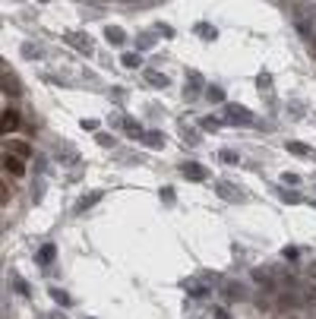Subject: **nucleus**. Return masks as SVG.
<instances>
[{"label":"nucleus","instance_id":"8","mask_svg":"<svg viewBox=\"0 0 316 319\" xmlns=\"http://www.w3.org/2000/svg\"><path fill=\"white\" fill-rule=\"evenodd\" d=\"M288 152H291V155H297V158H303V161H307V158H316V152H313L307 143H297V139H291V143H288Z\"/></svg>","mask_w":316,"mask_h":319},{"label":"nucleus","instance_id":"7","mask_svg":"<svg viewBox=\"0 0 316 319\" xmlns=\"http://www.w3.org/2000/svg\"><path fill=\"white\" fill-rule=\"evenodd\" d=\"M54 256H57V246L54 243H44V246H38V253H35V263H38L41 269H48L54 263Z\"/></svg>","mask_w":316,"mask_h":319},{"label":"nucleus","instance_id":"19","mask_svg":"<svg viewBox=\"0 0 316 319\" xmlns=\"http://www.w3.org/2000/svg\"><path fill=\"white\" fill-rule=\"evenodd\" d=\"M120 63H123L127 70H139V67H143V57H139L136 51H127V54L120 57Z\"/></svg>","mask_w":316,"mask_h":319},{"label":"nucleus","instance_id":"6","mask_svg":"<svg viewBox=\"0 0 316 319\" xmlns=\"http://www.w3.org/2000/svg\"><path fill=\"white\" fill-rule=\"evenodd\" d=\"M67 41L73 44L76 51H83V54H92V38H89L86 32H70V35H67Z\"/></svg>","mask_w":316,"mask_h":319},{"label":"nucleus","instance_id":"30","mask_svg":"<svg viewBox=\"0 0 316 319\" xmlns=\"http://www.w3.org/2000/svg\"><path fill=\"white\" fill-rule=\"evenodd\" d=\"M256 89H272V76H269V73H260V76H256Z\"/></svg>","mask_w":316,"mask_h":319},{"label":"nucleus","instance_id":"2","mask_svg":"<svg viewBox=\"0 0 316 319\" xmlns=\"http://www.w3.org/2000/svg\"><path fill=\"white\" fill-rule=\"evenodd\" d=\"M180 174L186 177V180H193V183H203V180H209L206 164H200V161H180Z\"/></svg>","mask_w":316,"mask_h":319},{"label":"nucleus","instance_id":"11","mask_svg":"<svg viewBox=\"0 0 316 319\" xmlns=\"http://www.w3.org/2000/svg\"><path fill=\"white\" fill-rule=\"evenodd\" d=\"M57 149H60V155H54L60 164H76V149L67 146V143H57Z\"/></svg>","mask_w":316,"mask_h":319},{"label":"nucleus","instance_id":"23","mask_svg":"<svg viewBox=\"0 0 316 319\" xmlns=\"http://www.w3.org/2000/svg\"><path fill=\"white\" fill-rule=\"evenodd\" d=\"M221 123H225V117H200V126L209 130V133H212V130H218Z\"/></svg>","mask_w":316,"mask_h":319},{"label":"nucleus","instance_id":"40","mask_svg":"<svg viewBox=\"0 0 316 319\" xmlns=\"http://www.w3.org/2000/svg\"><path fill=\"white\" fill-rule=\"evenodd\" d=\"M310 206H313V209H316V203H310Z\"/></svg>","mask_w":316,"mask_h":319},{"label":"nucleus","instance_id":"34","mask_svg":"<svg viewBox=\"0 0 316 319\" xmlns=\"http://www.w3.org/2000/svg\"><path fill=\"white\" fill-rule=\"evenodd\" d=\"M44 168H48V158H44V155H35V171H44Z\"/></svg>","mask_w":316,"mask_h":319},{"label":"nucleus","instance_id":"4","mask_svg":"<svg viewBox=\"0 0 316 319\" xmlns=\"http://www.w3.org/2000/svg\"><path fill=\"white\" fill-rule=\"evenodd\" d=\"M215 190H218L221 199H228V203H243V199H247V193L234 183H215Z\"/></svg>","mask_w":316,"mask_h":319},{"label":"nucleus","instance_id":"1","mask_svg":"<svg viewBox=\"0 0 316 319\" xmlns=\"http://www.w3.org/2000/svg\"><path fill=\"white\" fill-rule=\"evenodd\" d=\"M225 120L231 123V126H253L256 123V114L253 111H247L243 104H225Z\"/></svg>","mask_w":316,"mask_h":319},{"label":"nucleus","instance_id":"15","mask_svg":"<svg viewBox=\"0 0 316 319\" xmlns=\"http://www.w3.org/2000/svg\"><path fill=\"white\" fill-rule=\"evenodd\" d=\"M275 193L282 196V203H288V206H297L300 203V193L291 190V186H275Z\"/></svg>","mask_w":316,"mask_h":319},{"label":"nucleus","instance_id":"35","mask_svg":"<svg viewBox=\"0 0 316 319\" xmlns=\"http://www.w3.org/2000/svg\"><path fill=\"white\" fill-rule=\"evenodd\" d=\"M288 114H291V117H300V114H303V108H300V101H291V108H288Z\"/></svg>","mask_w":316,"mask_h":319},{"label":"nucleus","instance_id":"14","mask_svg":"<svg viewBox=\"0 0 316 319\" xmlns=\"http://www.w3.org/2000/svg\"><path fill=\"white\" fill-rule=\"evenodd\" d=\"M143 143H146L149 149H161V146H165V136H161L158 130H146V133H143Z\"/></svg>","mask_w":316,"mask_h":319},{"label":"nucleus","instance_id":"25","mask_svg":"<svg viewBox=\"0 0 316 319\" xmlns=\"http://www.w3.org/2000/svg\"><path fill=\"white\" fill-rule=\"evenodd\" d=\"M16 123H19L16 111H7V114H4V133H13V130H16Z\"/></svg>","mask_w":316,"mask_h":319},{"label":"nucleus","instance_id":"18","mask_svg":"<svg viewBox=\"0 0 316 319\" xmlns=\"http://www.w3.org/2000/svg\"><path fill=\"white\" fill-rule=\"evenodd\" d=\"M4 86H7V92H10V95H22V86L16 82V76L10 73V70H4Z\"/></svg>","mask_w":316,"mask_h":319},{"label":"nucleus","instance_id":"38","mask_svg":"<svg viewBox=\"0 0 316 319\" xmlns=\"http://www.w3.org/2000/svg\"><path fill=\"white\" fill-rule=\"evenodd\" d=\"M38 319H67L64 313H48V316H38Z\"/></svg>","mask_w":316,"mask_h":319},{"label":"nucleus","instance_id":"16","mask_svg":"<svg viewBox=\"0 0 316 319\" xmlns=\"http://www.w3.org/2000/svg\"><path fill=\"white\" fill-rule=\"evenodd\" d=\"M22 57H29V60H41V48H38V44H35V41H22Z\"/></svg>","mask_w":316,"mask_h":319},{"label":"nucleus","instance_id":"3","mask_svg":"<svg viewBox=\"0 0 316 319\" xmlns=\"http://www.w3.org/2000/svg\"><path fill=\"white\" fill-rule=\"evenodd\" d=\"M221 294H225V300H247L250 297V288L247 285H240V281H228L225 288H221Z\"/></svg>","mask_w":316,"mask_h":319},{"label":"nucleus","instance_id":"10","mask_svg":"<svg viewBox=\"0 0 316 319\" xmlns=\"http://www.w3.org/2000/svg\"><path fill=\"white\" fill-rule=\"evenodd\" d=\"M104 38H108L114 48H123V44H127V32L117 29V26H108V29H104Z\"/></svg>","mask_w":316,"mask_h":319},{"label":"nucleus","instance_id":"17","mask_svg":"<svg viewBox=\"0 0 316 319\" xmlns=\"http://www.w3.org/2000/svg\"><path fill=\"white\" fill-rule=\"evenodd\" d=\"M196 35H200V38H206V41H215V38H218L215 26H209V22H196Z\"/></svg>","mask_w":316,"mask_h":319},{"label":"nucleus","instance_id":"29","mask_svg":"<svg viewBox=\"0 0 316 319\" xmlns=\"http://www.w3.org/2000/svg\"><path fill=\"white\" fill-rule=\"evenodd\" d=\"M282 183H285V186H300V177H297L294 171H285V174H282Z\"/></svg>","mask_w":316,"mask_h":319},{"label":"nucleus","instance_id":"26","mask_svg":"<svg viewBox=\"0 0 316 319\" xmlns=\"http://www.w3.org/2000/svg\"><path fill=\"white\" fill-rule=\"evenodd\" d=\"M218 158L225 161V164H240V155H237L234 149H221V152H218Z\"/></svg>","mask_w":316,"mask_h":319},{"label":"nucleus","instance_id":"31","mask_svg":"<svg viewBox=\"0 0 316 319\" xmlns=\"http://www.w3.org/2000/svg\"><path fill=\"white\" fill-rule=\"evenodd\" d=\"M282 256L288 259V263H297V259H300V250H297V246H285Z\"/></svg>","mask_w":316,"mask_h":319},{"label":"nucleus","instance_id":"21","mask_svg":"<svg viewBox=\"0 0 316 319\" xmlns=\"http://www.w3.org/2000/svg\"><path fill=\"white\" fill-rule=\"evenodd\" d=\"M203 95H206L209 101H215V104H225V92H221L218 86H206V89H203Z\"/></svg>","mask_w":316,"mask_h":319},{"label":"nucleus","instance_id":"24","mask_svg":"<svg viewBox=\"0 0 316 319\" xmlns=\"http://www.w3.org/2000/svg\"><path fill=\"white\" fill-rule=\"evenodd\" d=\"M51 300H57L60 306H70V303H73V297H70L67 291H60V288H51Z\"/></svg>","mask_w":316,"mask_h":319},{"label":"nucleus","instance_id":"39","mask_svg":"<svg viewBox=\"0 0 316 319\" xmlns=\"http://www.w3.org/2000/svg\"><path fill=\"white\" fill-rule=\"evenodd\" d=\"M215 319H231V316H228L225 310H218V313H215Z\"/></svg>","mask_w":316,"mask_h":319},{"label":"nucleus","instance_id":"33","mask_svg":"<svg viewBox=\"0 0 316 319\" xmlns=\"http://www.w3.org/2000/svg\"><path fill=\"white\" fill-rule=\"evenodd\" d=\"M136 44H139V48L146 51V48H152V44H155V38H152V35H146V32H143V35H139V38H136Z\"/></svg>","mask_w":316,"mask_h":319},{"label":"nucleus","instance_id":"13","mask_svg":"<svg viewBox=\"0 0 316 319\" xmlns=\"http://www.w3.org/2000/svg\"><path fill=\"white\" fill-rule=\"evenodd\" d=\"M10 281H13V291L19 294V297H32V285H29L26 278H19L16 272H13V275H10Z\"/></svg>","mask_w":316,"mask_h":319},{"label":"nucleus","instance_id":"22","mask_svg":"<svg viewBox=\"0 0 316 319\" xmlns=\"http://www.w3.org/2000/svg\"><path fill=\"white\" fill-rule=\"evenodd\" d=\"M7 152H16L19 158H32V149H29L26 143H13V139L7 143Z\"/></svg>","mask_w":316,"mask_h":319},{"label":"nucleus","instance_id":"36","mask_svg":"<svg viewBox=\"0 0 316 319\" xmlns=\"http://www.w3.org/2000/svg\"><path fill=\"white\" fill-rule=\"evenodd\" d=\"M161 199H165V203H174V190H171V186H165V190H161Z\"/></svg>","mask_w":316,"mask_h":319},{"label":"nucleus","instance_id":"20","mask_svg":"<svg viewBox=\"0 0 316 319\" xmlns=\"http://www.w3.org/2000/svg\"><path fill=\"white\" fill-rule=\"evenodd\" d=\"M4 164H7V171L16 174V177H22V171H26V168H22V161H19V155H7Z\"/></svg>","mask_w":316,"mask_h":319},{"label":"nucleus","instance_id":"5","mask_svg":"<svg viewBox=\"0 0 316 319\" xmlns=\"http://www.w3.org/2000/svg\"><path fill=\"white\" fill-rule=\"evenodd\" d=\"M101 199H104V193H101V190H92V193H86L83 199H76L73 212H76V215H79V212H89V209L95 206V203H101Z\"/></svg>","mask_w":316,"mask_h":319},{"label":"nucleus","instance_id":"9","mask_svg":"<svg viewBox=\"0 0 316 319\" xmlns=\"http://www.w3.org/2000/svg\"><path fill=\"white\" fill-rule=\"evenodd\" d=\"M146 82H149L152 89H168L171 86V79L165 73H158V70H146Z\"/></svg>","mask_w":316,"mask_h":319},{"label":"nucleus","instance_id":"27","mask_svg":"<svg viewBox=\"0 0 316 319\" xmlns=\"http://www.w3.org/2000/svg\"><path fill=\"white\" fill-rule=\"evenodd\" d=\"M180 136H183V139H186V143H190V146H196V143H200V133H196L193 126H180Z\"/></svg>","mask_w":316,"mask_h":319},{"label":"nucleus","instance_id":"32","mask_svg":"<svg viewBox=\"0 0 316 319\" xmlns=\"http://www.w3.org/2000/svg\"><path fill=\"white\" fill-rule=\"evenodd\" d=\"M95 143L104 146V149H111V146H114V136H111V133H95Z\"/></svg>","mask_w":316,"mask_h":319},{"label":"nucleus","instance_id":"12","mask_svg":"<svg viewBox=\"0 0 316 319\" xmlns=\"http://www.w3.org/2000/svg\"><path fill=\"white\" fill-rule=\"evenodd\" d=\"M123 133L130 136V139H143V133H146V130L139 126V120H136V117H127V120H123Z\"/></svg>","mask_w":316,"mask_h":319},{"label":"nucleus","instance_id":"37","mask_svg":"<svg viewBox=\"0 0 316 319\" xmlns=\"http://www.w3.org/2000/svg\"><path fill=\"white\" fill-rule=\"evenodd\" d=\"M123 120H127V117H120V114H114V117H111L108 123H111V126H123Z\"/></svg>","mask_w":316,"mask_h":319},{"label":"nucleus","instance_id":"28","mask_svg":"<svg viewBox=\"0 0 316 319\" xmlns=\"http://www.w3.org/2000/svg\"><path fill=\"white\" fill-rule=\"evenodd\" d=\"M152 29H155V35H161V38H174V29L168 26V22H155Z\"/></svg>","mask_w":316,"mask_h":319}]
</instances>
